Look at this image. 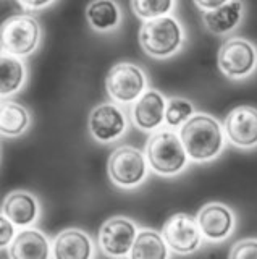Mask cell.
<instances>
[{
	"label": "cell",
	"instance_id": "obj_19",
	"mask_svg": "<svg viewBox=\"0 0 257 259\" xmlns=\"http://www.w3.org/2000/svg\"><path fill=\"white\" fill-rule=\"evenodd\" d=\"M130 259H168V245L162 233L150 229L138 232Z\"/></svg>",
	"mask_w": 257,
	"mask_h": 259
},
{
	"label": "cell",
	"instance_id": "obj_9",
	"mask_svg": "<svg viewBox=\"0 0 257 259\" xmlns=\"http://www.w3.org/2000/svg\"><path fill=\"white\" fill-rule=\"evenodd\" d=\"M138 237V230L128 217L115 215L107 219L99 229V246L110 257H125L130 254Z\"/></svg>",
	"mask_w": 257,
	"mask_h": 259
},
{
	"label": "cell",
	"instance_id": "obj_23",
	"mask_svg": "<svg viewBox=\"0 0 257 259\" xmlns=\"http://www.w3.org/2000/svg\"><path fill=\"white\" fill-rule=\"evenodd\" d=\"M175 7V0H131V8L142 20H154L168 15Z\"/></svg>",
	"mask_w": 257,
	"mask_h": 259
},
{
	"label": "cell",
	"instance_id": "obj_25",
	"mask_svg": "<svg viewBox=\"0 0 257 259\" xmlns=\"http://www.w3.org/2000/svg\"><path fill=\"white\" fill-rule=\"evenodd\" d=\"M15 224L12 221H9L5 215L0 217V246L5 248L9 246L10 243L15 240Z\"/></svg>",
	"mask_w": 257,
	"mask_h": 259
},
{
	"label": "cell",
	"instance_id": "obj_16",
	"mask_svg": "<svg viewBox=\"0 0 257 259\" xmlns=\"http://www.w3.org/2000/svg\"><path fill=\"white\" fill-rule=\"evenodd\" d=\"M2 215L18 227H28L39 217V202L28 191H12L2 202Z\"/></svg>",
	"mask_w": 257,
	"mask_h": 259
},
{
	"label": "cell",
	"instance_id": "obj_22",
	"mask_svg": "<svg viewBox=\"0 0 257 259\" xmlns=\"http://www.w3.org/2000/svg\"><path fill=\"white\" fill-rule=\"evenodd\" d=\"M192 115H194V107H192L191 101L184 99V97H172L167 101L165 123L170 128L183 126Z\"/></svg>",
	"mask_w": 257,
	"mask_h": 259
},
{
	"label": "cell",
	"instance_id": "obj_3",
	"mask_svg": "<svg viewBox=\"0 0 257 259\" xmlns=\"http://www.w3.org/2000/svg\"><path fill=\"white\" fill-rule=\"evenodd\" d=\"M146 157L154 172L165 177L180 174L189 159L181 138L173 130H159L149 136Z\"/></svg>",
	"mask_w": 257,
	"mask_h": 259
},
{
	"label": "cell",
	"instance_id": "obj_6",
	"mask_svg": "<svg viewBox=\"0 0 257 259\" xmlns=\"http://www.w3.org/2000/svg\"><path fill=\"white\" fill-rule=\"evenodd\" d=\"M217 65L227 78L244 79L257 68V47L244 37H230L219 49Z\"/></svg>",
	"mask_w": 257,
	"mask_h": 259
},
{
	"label": "cell",
	"instance_id": "obj_26",
	"mask_svg": "<svg viewBox=\"0 0 257 259\" xmlns=\"http://www.w3.org/2000/svg\"><path fill=\"white\" fill-rule=\"evenodd\" d=\"M230 0H194V4L200 8L202 12H211V10H215V8H219L225 4H228Z\"/></svg>",
	"mask_w": 257,
	"mask_h": 259
},
{
	"label": "cell",
	"instance_id": "obj_18",
	"mask_svg": "<svg viewBox=\"0 0 257 259\" xmlns=\"http://www.w3.org/2000/svg\"><path fill=\"white\" fill-rule=\"evenodd\" d=\"M86 20L95 31L115 29L122 20V12L115 0H91L86 7Z\"/></svg>",
	"mask_w": 257,
	"mask_h": 259
},
{
	"label": "cell",
	"instance_id": "obj_17",
	"mask_svg": "<svg viewBox=\"0 0 257 259\" xmlns=\"http://www.w3.org/2000/svg\"><path fill=\"white\" fill-rule=\"evenodd\" d=\"M244 4L241 0H230L215 10L202 13V23L207 31L215 36H225L243 21Z\"/></svg>",
	"mask_w": 257,
	"mask_h": 259
},
{
	"label": "cell",
	"instance_id": "obj_15",
	"mask_svg": "<svg viewBox=\"0 0 257 259\" xmlns=\"http://www.w3.org/2000/svg\"><path fill=\"white\" fill-rule=\"evenodd\" d=\"M10 259H50V245L37 229L21 230L9 246Z\"/></svg>",
	"mask_w": 257,
	"mask_h": 259
},
{
	"label": "cell",
	"instance_id": "obj_14",
	"mask_svg": "<svg viewBox=\"0 0 257 259\" xmlns=\"http://www.w3.org/2000/svg\"><path fill=\"white\" fill-rule=\"evenodd\" d=\"M54 259H92V240L79 229L62 230L52 245Z\"/></svg>",
	"mask_w": 257,
	"mask_h": 259
},
{
	"label": "cell",
	"instance_id": "obj_20",
	"mask_svg": "<svg viewBox=\"0 0 257 259\" xmlns=\"http://www.w3.org/2000/svg\"><path fill=\"white\" fill-rule=\"evenodd\" d=\"M31 115L25 105L4 101L0 107V130L4 136L17 138L28 130Z\"/></svg>",
	"mask_w": 257,
	"mask_h": 259
},
{
	"label": "cell",
	"instance_id": "obj_12",
	"mask_svg": "<svg viewBox=\"0 0 257 259\" xmlns=\"http://www.w3.org/2000/svg\"><path fill=\"white\" fill-rule=\"evenodd\" d=\"M197 224L207 240L222 241L235 229V214L222 202H209L197 214Z\"/></svg>",
	"mask_w": 257,
	"mask_h": 259
},
{
	"label": "cell",
	"instance_id": "obj_10",
	"mask_svg": "<svg viewBox=\"0 0 257 259\" xmlns=\"http://www.w3.org/2000/svg\"><path fill=\"white\" fill-rule=\"evenodd\" d=\"M87 128L95 141L112 143L122 138L128 128L125 112L112 102L97 104L87 118Z\"/></svg>",
	"mask_w": 257,
	"mask_h": 259
},
{
	"label": "cell",
	"instance_id": "obj_21",
	"mask_svg": "<svg viewBox=\"0 0 257 259\" xmlns=\"http://www.w3.org/2000/svg\"><path fill=\"white\" fill-rule=\"evenodd\" d=\"M0 78H2L0 79V89H2L4 97L20 91L26 79V67L20 60V57L2 52V59H0Z\"/></svg>",
	"mask_w": 257,
	"mask_h": 259
},
{
	"label": "cell",
	"instance_id": "obj_7",
	"mask_svg": "<svg viewBox=\"0 0 257 259\" xmlns=\"http://www.w3.org/2000/svg\"><path fill=\"white\" fill-rule=\"evenodd\" d=\"M107 172L115 185L133 188L147 175V157L134 146H120L110 154Z\"/></svg>",
	"mask_w": 257,
	"mask_h": 259
},
{
	"label": "cell",
	"instance_id": "obj_11",
	"mask_svg": "<svg viewBox=\"0 0 257 259\" xmlns=\"http://www.w3.org/2000/svg\"><path fill=\"white\" fill-rule=\"evenodd\" d=\"M225 135L233 146L251 149L257 146V109L252 105L235 107L223 121Z\"/></svg>",
	"mask_w": 257,
	"mask_h": 259
},
{
	"label": "cell",
	"instance_id": "obj_4",
	"mask_svg": "<svg viewBox=\"0 0 257 259\" xmlns=\"http://www.w3.org/2000/svg\"><path fill=\"white\" fill-rule=\"evenodd\" d=\"M41 36V24L36 18L29 15H13L4 21L0 29L2 52L15 57H26L37 49Z\"/></svg>",
	"mask_w": 257,
	"mask_h": 259
},
{
	"label": "cell",
	"instance_id": "obj_24",
	"mask_svg": "<svg viewBox=\"0 0 257 259\" xmlns=\"http://www.w3.org/2000/svg\"><path fill=\"white\" fill-rule=\"evenodd\" d=\"M228 259H257V240H239L233 245Z\"/></svg>",
	"mask_w": 257,
	"mask_h": 259
},
{
	"label": "cell",
	"instance_id": "obj_5",
	"mask_svg": "<svg viewBox=\"0 0 257 259\" xmlns=\"http://www.w3.org/2000/svg\"><path fill=\"white\" fill-rule=\"evenodd\" d=\"M106 88L114 102L133 104L147 91V78L138 65L131 62H120L109 70Z\"/></svg>",
	"mask_w": 257,
	"mask_h": 259
},
{
	"label": "cell",
	"instance_id": "obj_27",
	"mask_svg": "<svg viewBox=\"0 0 257 259\" xmlns=\"http://www.w3.org/2000/svg\"><path fill=\"white\" fill-rule=\"evenodd\" d=\"M18 2L29 10H41V8L50 5L54 0H18Z\"/></svg>",
	"mask_w": 257,
	"mask_h": 259
},
{
	"label": "cell",
	"instance_id": "obj_8",
	"mask_svg": "<svg viewBox=\"0 0 257 259\" xmlns=\"http://www.w3.org/2000/svg\"><path fill=\"white\" fill-rule=\"evenodd\" d=\"M162 237L170 249L178 254H191L200 246L202 232L197 219L189 214L176 212L167 219L162 227Z\"/></svg>",
	"mask_w": 257,
	"mask_h": 259
},
{
	"label": "cell",
	"instance_id": "obj_1",
	"mask_svg": "<svg viewBox=\"0 0 257 259\" xmlns=\"http://www.w3.org/2000/svg\"><path fill=\"white\" fill-rule=\"evenodd\" d=\"M189 159L207 162L220 156L225 146V130L220 121L209 113H194L180 130Z\"/></svg>",
	"mask_w": 257,
	"mask_h": 259
},
{
	"label": "cell",
	"instance_id": "obj_2",
	"mask_svg": "<svg viewBox=\"0 0 257 259\" xmlns=\"http://www.w3.org/2000/svg\"><path fill=\"white\" fill-rule=\"evenodd\" d=\"M183 28L170 15L147 20L141 24L139 44L142 51L154 59H168L183 46Z\"/></svg>",
	"mask_w": 257,
	"mask_h": 259
},
{
	"label": "cell",
	"instance_id": "obj_13",
	"mask_svg": "<svg viewBox=\"0 0 257 259\" xmlns=\"http://www.w3.org/2000/svg\"><path fill=\"white\" fill-rule=\"evenodd\" d=\"M167 101L157 89H147L133 104L131 117L134 125L142 132H154L165 121Z\"/></svg>",
	"mask_w": 257,
	"mask_h": 259
}]
</instances>
